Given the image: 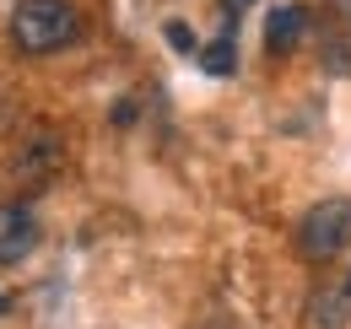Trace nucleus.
Listing matches in <instances>:
<instances>
[{
  "instance_id": "f257e3e1",
  "label": "nucleus",
  "mask_w": 351,
  "mask_h": 329,
  "mask_svg": "<svg viewBox=\"0 0 351 329\" xmlns=\"http://www.w3.org/2000/svg\"><path fill=\"white\" fill-rule=\"evenodd\" d=\"M82 33V16L71 0H16L11 11V43L22 54H54Z\"/></svg>"
},
{
  "instance_id": "f03ea898",
  "label": "nucleus",
  "mask_w": 351,
  "mask_h": 329,
  "mask_svg": "<svg viewBox=\"0 0 351 329\" xmlns=\"http://www.w3.org/2000/svg\"><path fill=\"white\" fill-rule=\"evenodd\" d=\"M351 243V200H319L298 227L303 259H335Z\"/></svg>"
},
{
  "instance_id": "7ed1b4c3",
  "label": "nucleus",
  "mask_w": 351,
  "mask_h": 329,
  "mask_svg": "<svg viewBox=\"0 0 351 329\" xmlns=\"http://www.w3.org/2000/svg\"><path fill=\"white\" fill-rule=\"evenodd\" d=\"M38 248V216L27 206H0V265H16Z\"/></svg>"
},
{
  "instance_id": "20e7f679",
  "label": "nucleus",
  "mask_w": 351,
  "mask_h": 329,
  "mask_svg": "<svg viewBox=\"0 0 351 329\" xmlns=\"http://www.w3.org/2000/svg\"><path fill=\"white\" fill-rule=\"evenodd\" d=\"M308 33V11L303 5H276L270 11V22H265V49L270 54H292Z\"/></svg>"
},
{
  "instance_id": "39448f33",
  "label": "nucleus",
  "mask_w": 351,
  "mask_h": 329,
  "mask_svg": "<svg viewBox=\"0 0 351 329\" xmlns=\"http://www.w3.org/2000/svg\"><path fill=\"white\" fill-rule=\"evenodd\" d=\"M54 167H60V146L38 130V135H33V146H27V151H16V173H38V178H49Z\"/></svg>"
},
{
  "instance_id": "423d86ee",
  "label": "nucleus",
  "mask_w": 351,
  "mask_h": 329,
  "mask_svg": "<svg viewBox=\"0 0 351 329\" xmlns=\"http://www.w3.org/2000/svg\"><path fill=\"white\" fill-rule=\"evenodd\" d=\"M232 65H238L232 33H221V38H211L206 49H200V71H206V76H232Z\"/></svg>"
},
{
  "instance_id": "0eeeda50",
  "label": "nucleus",
  "mask_w": 351,
  "mask_h": 329,
  "mask_svg": "<svg viewBox=\"0 0 351 329\" xmlns=\"http://www.w3.org/2000/svg\"><path fill=\"white\" fill-rule=\"evenodd\" d=\"M162 33H168V49H178V54H195V33H189L184 22H168Z\"/></svg>"
},
{
  "instance_id": "6e6552de",
  "label": "nucleus",
  "mask_w": 351,
  "mask_h": 329,
  "mask_svg": "<svg viewBox=\"0 0 351 329\" xmlns=\"http://www.w3.org/2000/svg\"><path fill=\"white\" fill-rule=\"evenodd\" d=\"M114 124H119V130H125V124H135V103H130V97L114 108Z\"/></svg>"
},
{
  "instance_id": "1a4fd4ad",
  "label": "nucleus",
  "mask_w": 351,
  "mask_h": 329,
  "mask_svg": "<svg viewBox=\"0 0 351 329\" xmlns=\"http://www.w3.org/2000/svg\"><path fill=\"white\" fill-rule=\"evenodd\" d=\"M249 5H254V0H221V11H227V16H232V22H238V16H243V11H249Z\"/></svg>"
},
{
  "instance_id": "9d476101",
  "label": "nucleus",
  "mask_w": 351,
  "mask_h": 329,
  "mask_svg": "<svg viewBox=\"0 0 351 329\" xmlns=\"http://www.w3.org/2000/svg\"><path fill=\"white\" fill-rule=\"evenodd\" d=\"M341 297H346V302H351V276H346V287H341Z\"/></svg>"
},
{
  "instance_id": "9b49d317",
  "label": "nucleus",
  "mask_w": 351,
  "mask_h": 329,
  "mask_svg": "<svg viewBox=\"0 0 351 329\" xmlns=\"http://www.w3.org/2000/svg\"><path fill=\"white\" fill-rule=\"evenodd\" d=\"M0 313H5V291H0Z\"/></svg>"
}]
</instances>
